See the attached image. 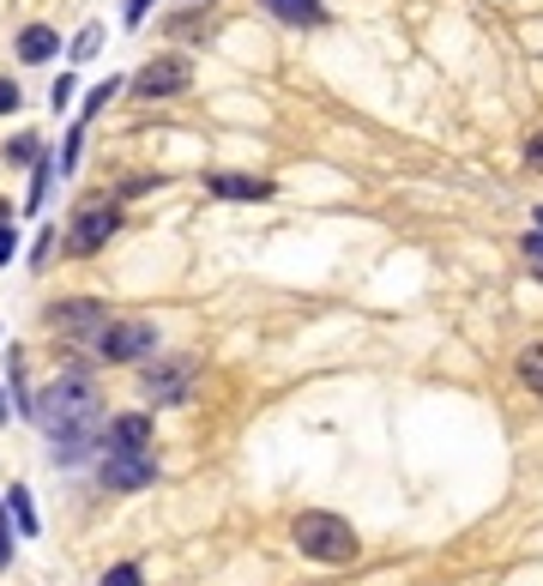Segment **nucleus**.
I'll return each instance as SVG.
<instances>
[{
    "instance_id": "obj_24",
    "label": "nucleus",
    "mask_w": 543,
    "mask_h": 586,
    "mask_svg": "<svg viewBox=\"0 0 543 586\" xmlns=\"http://www.w3.org/2000/svg\"><path fill=\"white\" fill-rule=\"evenodd\" d=\"M525 158H532L537 170H543V134H532V146H525Z\"/></svg>"
},
{
    "instance_id": "obj_5",
    "label": "nucleus",
    "mask_w": 543,
    "mask_h": 586,
    "mask_svg": "<svg viewBox=\"0 0 543 586\" xmlns=\"http://www.w3.org/2000/svg\"><path fill=\"white\" fill-rule=\"evenodd\" d=\"M188 387H193V356H170V363L146 369V399H158V405H181Z\"/></svg>"
},
{
    "instance_id": "obj_16",
    "label": "nucleus",
    "mask_w": 543,
    "mask_h": 586,
    "mask_svg": "<svg viewBox=\"0 0 543 586\" xmlns=\"http://www.w3.org/2000/svg\"><path fill=\"white\" fill-rule=\"evenodd\" d=\"M31 151H36V139H31V134H19V139L7 146V163H31Z\"/></svg>"
},
{
    "instance_id": "obj_11",
    "label": "nucleus",
    "mask_w": 543,
    "mask_h": 586,
    "mask_svg": "<svg viewBox=\"0 0 543 586\" xmlns=\"http://www.w3.org/2000/svg\"><path fill=\"white\" fill-rule=\"evenodd\" d=\"M266 12H278L284 24H320V19H327L320 0H266Z\"/></svg>"
},
{
    "instance_id": "obj_12",
    "label": "nucleus",
    "mask_w": 543,
    "mask_h": 586,
    "mask_svg": "<svg viewBox=\"0 0 543 586\" xmlns=\"http://www.w3.org/2000/svg\"><path fill=\"white\" fill-rule=\"evenodd\" d=\"M55 49H61V36L49 31V24H31V31L19 36V55H24V61H49Z\"/></svg>"
},
{
    "instance_id": "obj_1",
    "label": "nucleus",
    "mask_w": 543,
    "mask_h": 586,
    "mask_svg": "<svg viewBox=\"0 0 543 586\" xmlns=\"http://www.w3.org/2000/svg\"><path fill=\"white\" fill-rule=\"evenodd\" d=\"M31 417L55 436V460H79L85 441H91V424H97V387H91L79 369H67V375H55L31 399Z\"/></svg>"
},
{
    "instance_id": "obj_27",
    "label": "nucleus",
    "mask_w": 543,
    "mask_h": 586,
    "mask_svg": "<svg viewBox=\"0 0 543 586\" xmlns=\"http://www.w3.org/2000/svg\"><path fill=\"white\" fill-rule=\"evenodd\" d=\"M537 236H543V206H537Z\"/></svg>"
},
{
    "instance_id": "obj_8",
    "label": "nucleus",
    "mask_w": 543,
    "mask_h": 586,
    "mask_svg": "<svg viewBox=\"0 0 543 586\" xmlns=\"http://www.w3.org/2000/svg\"><path fill=\"white\" fill-rule=\"evenodd\" d=\"M49 327H61V333H103V327H109V315H103V302L79 297V302H61V309L49 315Z\"/></svg>"
},
{
    "instance_id": "obj_23",
    "label": "nucleus",
    "mask_w": 543,
    "mask_h": 586,
    "mask_svg": "<svg viewBox=\"0 0 543 586\" xmlns=\"http://www.w3.org/2000/svg\"><path fill=\"white\" fill-rule=\"evenodd\" d=\"M525 254H532V266L543 273V236H525Z\"/></svg>"
},
{
    "instance_id": "obj_28",
    "label": "nucleus",
    "mask_w": 543,
    "mask_h": 586,
    "mask_svg": "<svg viewBox=\"0 0 543 586\" xmlns=\"http://www.w3.org/2000/svg\"><path fill=\"white\" fill-rule=\"evenodd\" d=\"M0 224H7V206H0Z\"/></svg>"
},
{
    "instance_id": "obj_18",
    "label": "nucleus",
    "mask_w": 543,
    "mask_h": 586,
    "mask_svg": "<svg viewBox=\"0 0 543 586\" xmlns=\"http://www.w3.org/2000/svg\"><path fill=\"white\" fill-rule=\"evenodd\" d=\"M109 97H115V79H109V85H97V92H91V97H85V104H91V109H85V116H97V109H109Z\"/></svg>"
},
{
    "instance_id": "obj_15",
    "label": "nucleus",
    "mask_w": 543,
    "mask_h": 586,
    "mask_svg": "<svg viewBox=\"0 0 543 586\" xmlns=\"http://www.w3.org/2000/svg\"><path fill=\"white\" fill-rule=\"evenodd\" d=\"M103 586H146V580H139L134 563H121V568H109V575H103Z\"/></svg>"
},
{
    "instance_id": "obj_2",
    "label": "nucleus",
    "mask_w": 543,
    "mask_h": 586,
    "mask_svg": "<svg viewBox=\"0 0 543 586\" xmlns=\"http://www.w3.org/2000/svg\"><path fill=\"white\" fill-rule=\"evenodd\" d=\"M290 539H296V551L315 556V563H351L356 556V532L344 526L339 514H296Z\"/></svg>"
},
{
    "instance_id": "obj_9",
    "label": "nucleus",
    "mask_w": 543,
    "mask_h": 586,
    "mask_svg": "<svg viewBox=\"0 0 543 586\" xmlns=\"http://www.w3.org/2000/svg\"><path fill=\"white\" fill-rule=\"evenodd\" d=\"M103 448H109V454H146L151 448V424H146V417H115V424H109V436H103Z\"/></svg>"
},
{
    "instance_id": "obj_7",
    "label": "nucleus",
    "mask_w": 543,
    "mask_h": 586,
    "mask_svg": "<svg viewBox=\"0 0 543 586\" xmlns=\"http://www.w3.org/2000/svg\"><path fill=\"white\" fill-rule=\"evenodd\" d=\"M151 478H158L151 454H103V483L109 490H146Z\"/></svg>"
},
{
    "instance_id": "obj_26",
    "label": "nucleus",
    "mask_w": 543,
    "mask_h": 586,
    "mask_svg": "<svg viewBox=\"0 0 543 586\" xmlns=\"http://www.w3.org/2000/svg\"><path fill=\"white\" fill-rule=\"evenodd\" d=\"M0 424H7V393H0Z\"/></svg>"
},
{
    "instance_id": "obj_6",
    "label": "nucleus",
    "mask_w": 543,
    "mask_h": 586,
    "mask_svg": "<svg viewBox=\"0 0 543 586\" xmlns=\"http://www.w3.org/2000/svg\"><path fill=\"white\" fill-rule=\"evenodd\" d=\"M188 85H193V67L181 55H163V61H151V67H139L134 92L139 97H175V92H188Z\"/></svg>"
},
{
    "instance_id": "obj_20",
    "label": "nucleus",
    "mask_w": 543,
    "mask_h": 586,
    "mask_svg": "<svg viewBox=\"0 0 543 586\" xmlns=\"http://www.w3.org/2000/svg\"><path fill=\"white\" fill-rule=\"evenodd\" d=\"M12 254H19V236H12V231H7V224H0V266H7V260H12Z\"/></svg>"
},
{
    "instance_id": "obj_13",
    "label": "nucleus",
    "mask_w": 543,
    "mask_h": 586,
    "mask_svg": "<svg viewBox=\"0 0 543 586\" xmlns=\"http://www.w3.org/2000/svg\"><path fill=\"white\" fill-rule=\"evenodd\" d=\"M520 375H525V387H532V393H543V345H532L520 356Z\"/></svg>"
},
{
    "instance_id": "obj_3",
    "label": "nucleus",
    "mask_w": 543,
    "mask_h": 586,
    "mask_svg": "<svg viewBox=\"0 0 543 586\" xmlns=\"http://www.w3.org/2000/svg\"><path fill=\"white\" fill-rule=\"evenodd\" d=\"M115 231H121V206L115 200H85L73 231H67V254H97Z\"/></svg>"
},
{
    "instance_id": "obj_21",
    "label": "nucleus",
    "mask_w": 543,
    "mask_h": 586,
    "mask_svg": "<svg viewBox=\"0 0 543 586\" xmlns=\"http://www.w3.org/2000/svg\"><path fill=\"white\" fill-rule=\"evenodd\" d=\"M73 92H79V85H73L67 73H61V79H55V109H61V104H73Z\"/></svg>"
},
{
    "instance_id": "obj_22",
    "label": "nucleus",
    "mask_w": 543,
    "mask_h": 586,
    "mask_svg": "<svg viewBox=\"0 0 543 586\" xmlns=\"http://www.w3.org/2000/svg\"><path fill=\"white\" fill-rule=\"evenodd\" d=\"M146 7L151 0H127V24H146Z\"/></svg>"
},
{
    "instance_id": "obj_19",
    "label": "nucleus",
    "mask_w": 543,
    "mask_h": 586,
    "mask_svg": "<svg viewBox=\"0 0 543 586\" xmlns=\"http://www.w3.org/2000/svg\"><path fill=\"white\" fill-rule=\"evenodd\" d=\"M12 109H19V85L0 79V116H12Z\"/></svg>"
},
{
    "instance_id": "obj_4",
    "label": "nucleus",
    "mask_w": 543,
    "mask_h": 586,
    "mask_svg": "<svg viewBox=\"0 0 543 586\" xmlns=\"http://www.w3.org/2000/svg\"><path fill=\"white\" fill-rule=\"evenodd\" d=\"M158 351V327L151 321H115L97 333V356L103 363H134V356Z\"/></svg>"
},
{
    "instance_id": "obj_14",
    "label": "nucleus",
    "mask_w": 543,
    "mask_h": 586,
    "mask_svg": "<svg viewBox=\"0 0 543 586\" xmlns=\"http://www.w3.org/2000/svg\"><path fill=\"white\" fill-rule=\"evenodd\" d=\"M12 520H19V532H36V508H31V490H12Z\"/></svg>"
},
{
    "instance_id": "obj_17",
    "label": "nucleus",
    "mask_w": 543,
    "mask_h": 586,
    "mask_svg": "<svg viewBox=\"0 0 543 586\" xmlns=\"http://www.w3.org/2000/svg\"><path fill=\"white\" fill-rule=\"evenodd\" d=\"M97 43H103V31H97V24H91V31H79V43H73V55H79V61H91V55H97Z\"/></svg>"
},
{
    "instance_id": "obj_25",
    "label": "nucleus",
    "mask_w": 543,
    "mask_h": 586,
    "mask_svg": "<svg viewBox=\"0 0 543 586\" xmlns=\"http://www.w3.org/2000/svg\"><path fill=\"white\" fill-rule=\"evenodd\" d=\"M12 563V539H7V526H0V568Z\"/></svg>"
},
{
    "instance_id": "obj_10",
    "label": "nucleus",
    "mask_w": 543,
    "mask_h": 586,
    "mask_svg": "<svg viewBox=\"0 0 543 586\" xmlns=\"http://www.w3.org/2000/svg\"><path fill=\"white\" fill-rule=\"evenodd\" d=\"M205 188H212V194H224V200H266L272 194V188L254 182V175H205Z\"/></svg>"
}]
</instances>
